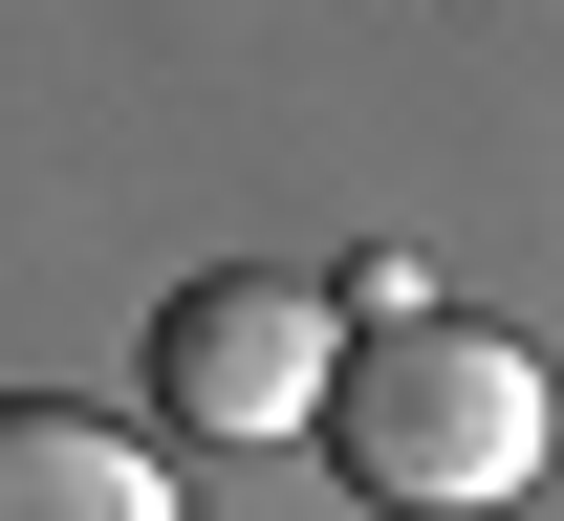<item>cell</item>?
<instances>
[{"label": "cell", "mask_w": 564, "mask_h": 521, "mask_svg": "<svg viewBox=\"0 0 564 521\" xmlns=\"http://www.w3.org/2000/svg\"><path fill=\"white\" fill-rule=\"evenodd\" d=\"M304 435H326V478H348V500H391V521H478V500H521V478H543V348H521V326H456V304L348 326Z\"/></svg>", "instance_id": "cell-1"}, {"label": "cell", "mask_w": 564, "mask_h": 521, "mask_svg": "<svg viewBox=\"0 0 564 521\" xmlns=\"http://www.w3.org/2000/svg\"><path fill=\"white\" fill-rule=\"evenodd\" d=\"M326 348H348V304H326V283L217 261V283L152 304V413H174L196 456H261V435H304V413H326Z\"/></svg>", "instance_id": "cell-2"}, {"label": "cell", "mask_w": 564, "mask_h": 521, "mask_svg": "<svg viewBox=\"0 0 564 521\" xmlns=\"http://www.w3.org/2000/svg\"><path fill=\"white\" fill-rule=\"evenodd\" d=\"M0 521H174V456H131L66 391H0Z\"/></svg>", "instance_id": "cell-3"}]
</instances>
